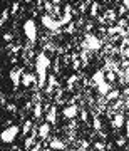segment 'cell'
Segmentation results:
<instances>
[{"instance_id":"cell-1","label":"cell","mask_w":129,"mask_h":151,"mask_svg":"<svg viewBox=\"0 0 129 151\" xmlns=\"http://www.w3.org/2000/svg\"><path fill=\"white\" fill-rule=\"evenodd\" d=\"M50 67V60L45 54H39L35 59V69H37V77H39V87H44L47 82V70Z\"/></svg>"},{"instance_id":"cell-2","label":"cell","mask_w":129,"mask_h":151,"mask_svg":"<svg viewBox=\"0 0 129 151\" xmlns=\"http://www.w3.org/2000/svg\"><path fill=\"white\" fill-rule=\"evenodd\" d=\"M24 34L27 35V39L30 42H35L37 40V27H35V22L32 19L24 24Z\"/></svg>"},{"instance_id":"cell-3","label":"cell","mask_w":129,"mask_h":151,"mask_svg":"<svg viewBox=\"0 0 129 151\" xmlns=\"http://www.w3.org/2000/svg\"><path fill=\"white\" fill-rule=\"evenodd\" d=\"M19 134V126H9L7 129L2 131V141L4 143H12Z\"/></svg>"},{"instance_id":"cell-4","label":"cell","mask_w":129,"mask_h":151,"mask_svg":"<svg viewBox=\"0 0 129 151\" xmlns=\"http://www.w3.org/2000/svg\"><path fill=\"white\" fill-rule=\"evenodd\" d=\"M42 25L49 30H59L62 27V22L60 20H54L52 15H44L42 17Z\"/></svg>"},{"instance_id":"cell-5","label":"cell","mask_w":129,"mask_h":151,"mask_svg":"<svg viewBox=\"0 0 129 151\" xmlns=\"http://www.w3.org/2000/svg\"><path fill=\"white\" fill-rule=\"evenodd\" d=\"M84 45H86L89 50H99V49H101V45H102V40H99V39H97L96 35H92V34H87Z\"/></svg>"},{"instance_id":"cell-6","label":"cell","mask_w":129,"mask_h":151,"mask_svg":"<svg viewBox=\"0 0 129 151\" xmlns=\"http://www.w3.org/2000/svg\"><path fill=\"white\" fill-rule=\"evenodd\" d=\"M20 76H22V70L20 67H14V69L10 70V81L12 84H14V87H19V84H20Z\"/></svg>"},{"instance_id":"cell-7","label":"cell","mask_w":129,"mask_h":151,"mask_svg":"<svg viewBox=\"0 0 129 151\" xmlns=\"http://www.w3.org/2000/svg\"><path fill=\"white\" fill-rule=\"evenodd\" d=\"M49 133H50V123H44L39 126V138L40 139H45L49 136Z\"/></svg>"},{"instance_id":"cell-8","label":"cell","mask_w":129,"mask_h":151,"mask_svg":"<svg viewBox=\"0 0 129 151\" xmlns=\"http://www.w3.org/2000/svg\"><path fill=\"white\" fill-rule=\"evenodd\" d=\"M77 106H67V108H64V111H62V114H64L65 118H69V119H74L75 116H77Z\"/></svg>"},{"instance_id":"cell-9","label":"cell","mask_w":129,"mask_h":151,"mask_svg":"<svg viewBox=\"0 0 129 151\" xmlns=\"http://www.w3.org/2000/svg\"><path fill=\"white\" fill-rule=\"evenodd\" d=\"M97 91H99V94H104V96H106V94L111 91V84L104 79L102 82H99V84H97Z\"/></svg>"},{"instance_id":"cell-10","label":"cell","mask_w":129,"mask_h":151,"mask_svg":"<svg viewBox=\"0 0 129 151\" xmlns=\"http://www.w3.org/2000/svg\"><path fill=\"white\" fill-rule=\"evenodd\" d=\"M113 126L116 128V129H119V128H123L124 126V116L123 114H116L113 119Z\"/></svg>"},{"instance_id":"cell-11","label":"cell","mask_w":129,"mask_h":151,"mask_svg":"<svg viewBox=\"0 0 129 151\" xmlns=\"http://www.w3.org/2000/svg\"><path fill=\"white\" fill-rule=\"evenodd\" d=\"M104 79H106V72H104V70H97L96 74L92 76V82H94L96 86L99 84V82H102Z\"/></svg>"},{"instance_id":"cell-12","label":"cell","mask_w":129,"mask_h":151,"mask_svg":"<svg viewBox=\"0 0 129 151\" xmlns=\"http://www.w3.org/2000/svg\"><path fill=\"white\" fill-rule=\"evenodd\" d=\"M55 118H57V108H52L49 109V113H47V123H50V124H54L55 123Z\"/></svg>"},{"instance_id":"cell-13","label":"cell","mask_w":129,"mask_h":151,"mask_svg":"<svg viewBox=\"0 0 129 151\" xmlns=\"http://www.w3.org/2000/svg\"><path fill=\"white\" fill-rule=\"evenodd\" d=\"M50 148L52 150H57V151H62V150H65V145L60 139H52L50 141Z\"/></svg>"},{"instance_id":"cell-14","label":"cell","mask_w":129,"mask_h":151,"mask_svg":"<svg viewBox=\"0 0 129 151\" xmlns=\"http://www.w3.org/2000/svg\"><path fill=\"white\" fill-rule=\"evenodd\" d=\"M34 81H35V77H34V74H24V76H22V84H24L25 87H29V86H30V84H32Z\"/></svg>"},{"instance_id":"cell-15","label":"cell","mask_w":129,"mask_h":151,"mask_svg":"<svg viewBox=\"0 0 129 151\" xmlns=\"http://www.w3.org/2000/svg\"><path fill=\"white\" fill-rule=\"evenodd\" d=\"M55 86H57L55 76H49V81H47V92H49V94L54 91V87H55Z\"/></svg>"},{"instance_id":"cell-16","label":"cell","mask_w":129,"mask_h":151,"mask_svg":"<svg viewBox=\"0 0 129 151\" xmlns=\"http://www.w3.org/2000/svg\"><path fill=\"white\" fill-rule=\"evenodd\" d=\"M34 126H32V121H25V124H24V129H22V133L24 134H29V133H32Z\"/></svg>"},{"instance_id":"cell-17","label":"cell","mask_w":129,"mask_h":151,"mask_svg":"<svg viewBox=\"0 0 129 151\" xmlns=\"http://www.w3.org/2000/svg\"><path fill=\"white\" fill-rule=\"evenodd\" d=\"M119 94H121V92H119L118 89H114V91H109L108 94H106V97H108L109 101H113V99H118Z\"/></svg>"},{"instance_id":"cell-18","label":"cell","mask_w":129,"mask_h":151,"mask_svg":"<svg viewBox=\"0 0 129 151\" xmlns=\"http://www.w3.org/2000/svg\"><path fill=\"white\" fill-rule=\"evenodd\" d=\"M70 20H72V14H64V15H62V19H60V22H62V25H65V24H69Z\"/></svg>"},{"instance_id":"cell-19","label":"cell","mask_w":129,"mask_h":151,"mask_svg":"<svg viewBox=\"0 0 129 151\" xmlns=\"http://www.w3.org/2000/svg\"><path fill=\"white\" fill-rule=\"evenodd\" d=\"M35 138H37V136H30V138H27V139H25V148H27V150H30V146L34 145V143H35Z\"/></svg>"},{"instance_id":"cell-20","label":"cell","mask_w":129,"mask_h":151,"mask_svg":"<svg viewBox=\"0 0 129 151\" xmlns=\"http://www.w3.org/2000/svg\"><path fill=\"white\" fill-rule=\"evenodd\" d=\"M40 116H42V106L37 104V106L34 108V118H40Z\"/></svg>"},{"instance_id":"cell-21","label":"cell","mask_w":129,"mask_h":151,"mask_svg":"<svg viewBox=\"0 0 129 151\" xmlns=\"http://www.w3.org/2000/svg\"><path fill=\"white\" fill-rule=\"evenodd\" d=\"M44 7H45V10H47L49 14H52V12H54V9H55V5L52 4V2H45V5H44Z\"/></svg>"},{"instance_id":"cell-22","label":"cell","mask_w":129,"mask_h":151,"mask_svg":"<svg viewBox=\"0 0 129 151\" xmlns=\"http://www.w3.org/2000/svg\"><path fill=\"white\" fill-rule=\"evenodd\" d=\"M92 124H94V129H96V131H101V121H99V118H97V116H94Z\"/></svg>"},{"instance_id":"cell-23","label":"cell","mask_w":129,"mask_h":151,"mask_svg":"<svg viewBox=\"0 0 129 151\" xmlns=\"http://www.w3.org/2000/svg\"><path fill=\"white\" fill-rule=\"evenodd\" d=\"M97 7H99V4H97V2H94V4H92V7H91V15L92 17L97 15Z\"/></svg>"},{"instance_id":"cell-24","label":"cell","mask_w":129,"mask_h":151,"mask_svg":"<svg viewBox=\"0 0 129 151\" xmlns=\"http://www.w3.org/2000/svg\"><path fill=\"white\" fill-rule=\"evenodd\" d=\"M108 32L109 34H114V32H124V30H123V27H109Z\"/></svg>"},{"instance_id":"cell-25","label":"cell","mask_w":129,"mask_h":151,"mask_svg":"<svg viewBox=\"0 0 129 151\" xmlns=\"http://www.w3.org/2000/svg\"><path fill=\"white\" fill-rule=\"evenodd\" d=\"M94 148H96L97 151H104V150H106V145H104V143H96Z\"/></svg>"},{"instance_id":"cell-26","label":"cell","mask_w":129,"mask_h":151,"mask_svg":"<svg viewBox=\"0 0 129 151\" xmlns=\"http://www.w3.org/2000/svg\"><path fill=\"white\" fill-rule=\"evenodd\" d=\"M7 19H9V12H7V10H4V12H2V20H0V24L4 25V24H5V20H7Z\"/></svg>"},{"instance_id":"cell-27","label":"cell","mask_w":129,"mask_h":151,"mask_svg":"<svg viewBox=\"0 0 129 151\" xmlns=\"http://www.w3.org/2000/svg\"><path fill=\"white\" fill-rule=\"evenodd\" d=\"M126 139H129V119L126 121Z\"/></svg>"},{"instance_id":"cell-28","label":"cell","mask_w":129,"mask_h":151,"mask_svg":"<svg viewBox=\"0 0 129 151\" xmlns=\"http://www.w3.org/2000/svg\"><path fill=\"white\" fill-rule=\"evenodd\" d=\"M81 59H82V62H86V60H87V52H86V50L81 54Z\"/></svg>"},{"instance_id":"cell-29","label":"cell","mask_w":129,"mask_h":151,"mask_svg":"<svg viewBox=\"0 0 129 151\" xmlns=\"http://www.w3.org/2000/svg\"><path fill=\"white\" fill-rule=\"evenodd\" d=\"M17 10H19V4H17V2H15V4H14V5H12V12H14V14H15Z\"/></svg>"},{"instance_id":"cell-30","label":"cell","mask_w":129,"mask_h":151,"mask_svg":"<svg viewBox=\"0 0 129 151\" xmlns=\"http://www.w3.org/2000/svg\"><path fill=\"white\" fill-rule=\"evenodd\" d=\"M81 118H82V121H86V119H87V111H82V113H81Z\"/></svg>"},{"instance_id":"cell-31","label":"cell","mask_w":129,"mask_h":151,"mask_svg":"<svg viewBox=\"0 0 129 151\" xmlns=\"http://www.w3.org/2000/svg\"><path fill=\"white\" fill-rule=\"evenodd\" d=\"M39 150H40V143H37V145H35V148H30L29 151H39Z\"/></svg>"},{"instance_id":"cell-32","label":"cell","mask_w":129,"mask_h":151,"mask_svg":"<svg viewBox=\"0 0 129 151\" xmlns=\"http://www.w3.org/2000/svg\"><path fill=\"white\" fill-rule=\"evenodd\" d=\"M4 39H5L7 42H9V40H12V34H5V35H4Z\"/></svg>"},{"instance_id":"cell-33","label":"cell","mask_w":129,"mask_h":151,"mask_svg":"<svg viewBox=\"0 0 129 151\" xmlns=\"http://www.w3.org/2000/svg\"><path fill=\"white\" fill-rule=\"evenodd\" d=\"M7 109L12 113V111H15V106H14V104H9V106H7Z\"/></svg>"},{"instance_id":"cell-34","label":"cell","mask_w":129,"mask_h":151,"mask_svg":"<svg viewBox=\"0 0 129 151\" xmlns=\"http://www.w3.org/2000/svg\"><path fill=\"white\" fill-rule=\"evenodd\" d=\"M123 5H124V7H126V9L129 10V0H123Z\"/></svg>"},{"instance_id":"cell-35","label":"cell","mask_w":129,"mask_h":151,"mask_svg":"<svg viewBox=\"0 0 129 151\" xmlns=\"http://www.w3.org/2000/svg\"><path fill=\"white\" fill-rule=\"evenodd\" d=\"M124 12H126V7H121V9H119V14H121V15H124Z\"/></svg>"},{"instance_id":"cell-36","label":"cell","mask_w":129,"mask_h":151,"mask_svg":"<svg viewBox=\"0 0 129 151\" xmlns=\"http://www.w3.org/2000/svg\"><path fill=\"white\" fill-rule=\"evenodd\" d=\"M75 81H77V77H75V76H72V77L69 79V84H72V82H75Z\"/></svg>"},{"instance_id":"cell-37","label":"cell","mask_w":129,"mask_h":151,"mask_svg":"<svg viewBox=\"0 0 129 151\" xmlns=\"http://www.w3.org/2000/svg\"><path fill=\"white\" fill-rule=\"evenodd\" d=\"M0 99H2V106H5V94H2V96H0Z\"/></svg>"},{"instance_id":"cell-38","label":"cell","mask_w":129,"mask_h":151,"mask_svg":"<svg viewBox=\"0 0 129 151\" xmlns=\"http://www.w3.org/2000/svg\"><path fill=\"white\" fill-rule=\"evenodd\" d=\"M124 141H126V139H124V138H121V139L118 141V145H119V146H123V145H124Z\"/></svg>"},{"instance_id":"cell-39","label":"cell","mask_w":129,"mask_h":151,"mask_svg":"<svg viewBox=\"0 0 129 151\" xmlns=\"http://www.w3.org/2000/svg\"><path fill=\"white\" fill-rule=\"evenodd\" d=\"M52 4H54V5H59V4H60V0H52Z\"/></svg>"},{"instance_id":"cell-40","label":"cell","mask_w":129,"mask_h":151,"mask_svg":"<svg viewBox=\"0 0 129 151\" xmlns=\"http://www.w3.org/2000/svg\"><path fill=\"white\" fill-rule=\"evenodd\" d=\"M124 54H126V57H128V59H129V47L126 49V52H124Z\"/></svg>"},{"instance_id":"cell-41","label":"cell","mask_w":129,"mask_h":151,"mask_svg":"<svg viewBox=\"0 0 129 151\" xmlns=\"http://www.w3.org/2000/svg\"><path fill=\"white\" fill-rule=\"evenodd\" d=\"M69 2H74V0H69Z\"/></svg>"}]
</instances>
